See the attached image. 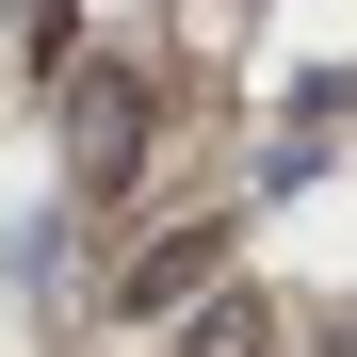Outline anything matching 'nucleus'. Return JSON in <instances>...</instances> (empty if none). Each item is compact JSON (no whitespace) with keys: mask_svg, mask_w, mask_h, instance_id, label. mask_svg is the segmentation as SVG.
<instances>
[{"mask_svg":"<svg viewBox=\"0 0 357 357\" xmlns=\"http://www.w3.org/2000/svg\"><path fill=\"white\" fill-rule=\"evenodd\" d=\"M130 130H146V82H98V98H82V162L114 178V162H130Z\"/></svg>","mask_w":357,"mask_h":357,"instance_id":"1","label":"nucleus"},{"mask_svg":"<svg viewBox=\"0 0 357 357\" xmlns=\"http://www.w3.org/2000/svg\"><path fill=\"white\" fill-rule=\"evenodd\" d=\"M195 276H211V244H162V260H130V292H114V309L146 325V309H178V292H195Z\"/></svg>","mask_w":357,"mask_h":357,"instance_id":"2","label":"nucleus"}]
</instances>
